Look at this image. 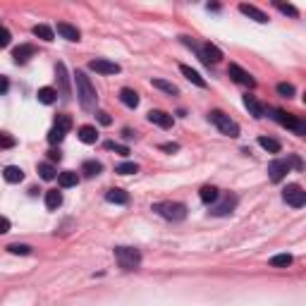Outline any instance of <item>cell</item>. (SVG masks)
<instances>
[{"mask_svg": "<svg viewBox=\"0 0 306 306\" xmlns=\"http://www.w3.org/2000/svg\"><path fill=\"white\" fill-rule=\"evenodd\" d=\"M74 82H77V96H79V103L84 110H93L96 108V101H98V93L93 89V84L89 82V77L84 72L74 74Z\"/></svg>", "mask_w": 306, "mask_h": 306, "instance_id": "1", "label": "cell"}, {"mask_svg": "<svg viewBox=\"0 0 306 306\" xmlns=\"http://www.w3.org/2000/svg\"><path fill=\"white\" fill-rule=\"evenodd\" d=\"M153 211L158 213L165 220H172V223H180L187 218V206L180 203V201H163V203H156Z\"/></svg>", "mask_w": 306, "mask_h": 306, "instance_id": "2", "label": "cell"}, {"mask_svg": "<svg viewBox=\"0 0 306 306\" xmlns=\"http://www.w3.org/2000/svg\"><path fill=\"white\" fill-rule=\"evenodd\" d=\"M208 120H211L223 134H227V137H232V139L239 137V125H237L234 120H230V115H225L223 110H211V112H208Z\"/></svg>", "mask_w": 306, "mask_h": 306, "instance_id": "3", "label": "cell"}, {"mask_svg": "<svg viewBox=\"0 0 306 306\" xmlns=\"http://www.w3.org/2000/svg\"><path fill=\"white\" fill-rule=\"evenodd\" d=\"M115 258H117V263H120L122 270H134L139 268V263H141L139 249H132V247H117L115 249Z\"/></svg>", "mask_w": 306, "mask_h": 306, "instance_id": "4", "label": "cell"}, {"mask_svg": "<svg viewBox=\"0 0 306 306\" xmlns=\"http://www.w3.org/2000/svg\"><path fill=\"white\" fill-rule=\"evenodd\" d=\"M282 198H285V203L292 206V208H302L306 203V192L299 184H287L285 192H282Z\"/></svg>", "mask_w": 306, "mask_h": 306, "instance_id": "5", "label": "cell"}, {"mask_svg": "<svg viewBox=\"0 0 306 306\" xmlns=\"http://www.w3.org/2000/svg\"><path fill=\"white\" fill-rule=\"evenodd\" d=\"M273 117L280 122L282 127H287V129H294L297 134H306V125L302 122V120H297V117H292V115H287L285 110H273Z\"/></svg>", "mask_w": 306, "mask_h": 306, "instance_id": "6", "label": "cell"}, {"mask_svg": "<svg viewBox=\"0 0 306 306\" xmlns=\"http://www.w3.org/2000/svg\"><path fill=\"white\" fill-rule=\"evenodd\" d=\"M194 48H196V46H194ZM196 53L206 65H218V62L223 60V51H220L218 46H213V43H203L201 48H196Z\"/></svg>", "mask_w": 306, "mask_h": 306, "instance_id": "7", "label": "cell"}, {"mask_svg": "<svg viewBox=\"0 0 306 306\" xmlns=\"http://www.w3.org/2000/svg\"><path fill=\"white\" fill-rule=\"evenodd\" d=\"M89 70H93L98 74H117L120 72V65L112 62V60H106V57H96V60L89 62Z\"/></svg>", "mask_w": 306, "mask_h": 306, "instance_id": "8", "label": "cell"}, {"mask_svg": "<svg viewBox=\"0 0 306 306\" xmlns=\"http://www.w3.org/2000/svg\"><path fill=\"white\" fill-rule=\"evenodd\" d=\"M237 206V196L234 194H225L220 203H211V213L213 216H230Z\"/></svg>", "mask_w": 306, "mask_h": 306, "instance_id": "9", "label": "cell"}, {"mask_svg": "<svg viewBox=\"0 0 306 306\" xmlns=\"http://www.w3.org/2000/svg\"><path fill=\"white\" fill-rule=\"evenodd\" d=\"M227 74L232 77L237 84H242V86H256V79H253L251 74L244 70V67H239V65H234V62L227 67Z\"/></svg>", "mask_w": 306, "mask_h": 306, "instance_id": "10", "label": "cell"}, {"mask_svg": "<svg viewBox=\"0 0 306 306\" xmlns=\"http://www.w3.org/2000/svg\"><path fill=\"white\" fill-rule=\"evenodd\" d=\"M289 172V161H282V158H278V161H270L268 163V177L273 182H280L285 175Z\"/></svg>", "mask_w": 306, "mask_h": 306, "instance_id": "11", "label": "cell"}, {"mask_svg": "<svg viewBox=\"0 0 306 306\" xmlns=\"http://www.w3.org/2000/svg\"><path fill=\"white\" fill-rule=\"evenodd\" d=\"M34 53H36V48H34L31 43H22V46H17V48L12 51V57H15L17 65H24V62H29V60L34 57Z\"/></svg>", "mask_w": 306, "mask_h": 306, "instance_id": "12", "label": "cell"}, {"mask_svg": "<svg viewBox=\"0 0 306 306\" xmlns=\"http://www.w3.org/2000/svg\"><path fill=\"white\" fill-rule=\"evenodd\" d=\"M148 122L163 127V129H170V127H172V115L165 112V110H151V112H148Z\"/></svg>", "mask_w": 306, "mask_h": 306, "instance_id": "13", "label": "cell"}, {"mask_svg": "<svg viewBox=\"0 0 306 306\" xmlns=\"http://www.w3.org/2000/svg\"><path fill=\"white\" fill-rule=\"evenodd\" d=\"M244 106H247V110L251 112L256 120H261V117L266 115V108H263V103H261V101H258L256 96H249V93H247V96H244Z\"/></svg>", "mask_w": 306, "mask_h": 306, "instance_id": "14", "label": "cell"}, {"mask_svg": "<svg viewBox=\"0 0 306 306\" xmlns=\"http://www.w3.org/2000/svg\"><path fill=\"white\" fill-rule=\"evenodd\" d=\"M239 12H242V15H247V17H251L253 22H258V24H266V22H268V15H266V12H261L258 7L247 5V2H242V5H239Z\"/></svg>", "mask_w": 306, "mask_h": 306, "instance_id": "15", "label": "cell"}, {"mask_svg": "<svg viewBox=\"0 0 306 306\" xmlns=\"http://www.w3.org/2000/svg\"><path fill=\"white\" fill-rule=\"evenodd\" d=\"M57 34L62 38H67V41H79L82 38V34H79V29L77 27H72V24H67V22H57Z\"/></svg>", "mask_w": 306, "mask_h": 306, "instance_id": "16", "label": "cell"}, {"mask_svg": "<svg viewBox=\"0 0 306 306\" xmlns=\"http://www.w3.org/2000/svg\"><path fill=\"white\" fill-rule=\"evenodd\" d=\"M180 72L184 74V77H187V79H189L192 84H196L198 89H206V79H203V77H201L196 70H192L189 65H180Z\"/></svg>", "mask_w": 306, "mask_h": 306, "instance_id": "17", "label": "cell"}, {"mask_svg": "<svg viewBox=\"0 0 306 306\" xmlns=\"http://www.w3.org/2000/svg\"><path fill=\"white\" fill-rule=\"evenodd\" d=\"M2 177L10 182V184H19V182L24 180V170L17 167V165H7V167L2 170Z\"/></svg>", "mask_w": 306, "mask_h": 306, "instance_id": "18", "label": "cell"}, {"mask_svg": "<svg viewBox=\"0 0 306 306\" xmlns=\"http://www.w3.org/2000/svg\"><path fill=\"white\" fill-rule=\"evenodd\" d=\"M55 74H57V82H60V91H62L65 96H70V77H67V67H65L62 62H57Z\"/></svg>", "mask_w": 306, "mask_h": 306, "instance_id": "19", "label": "cell"}, {"mask_svg": "<svg viewBox=\"0 0 306 306\" xmlns=\"http://www.w3.org/2000/svg\"><path fill=\"white\" fill-rule=\"evenodd\" d=\"M198 198L203 201V203H216L218 198H220V192H218L216 187H211V184H206V187H201V192H198Z\"/></svg>", "mask_w": 306, "mask_h": 306, "instance_id": "20", "label": "cell"}, {"mask_svg": "<svg viewBox=\"0 0 306 306\" xmlns=\"http://www.w3.org/2000/svg\"><path fill=\"white\" fill-rule=\"evenodd\" d=\"M79 139L84 141V144H96L98 141V132H96V127H91V125H84V127H79Z\"/></svg>", "mask_w": 306, "mask_h": 306, "instance_id": "21", "label": "cell"}, {"mask_svg": "<svg viewBox=\"0 0 306 306\" xmlns=\"http://www.w3.org/2000/svg\"><path fill=\"white\" fill-rule=\"evenodd\" d=\"M77 182H79V175H77V172H72V170H67V172H60V175H57V184H60L62 189L77 187Z\"/></svg>", "mask_w": 306, "mask_h": 306, "instance_id": "22", "label": "cell"}, {"mask_svg": "<svg viewBox=\"0 0 306 306\" xmlns=\"http://www.w3.org/2000/svg\"><path fill=\"white\" fill-rule=\"evenodd\" d=\"M60 206H62V194H60L57 189L46 192V208H48V211H57Z\"/></svg>", "mask_w": 306, "mask_h": 306, "instance_id": "23", "label": "cell"}, {"mask_svg": "<svg viewBox=\"0 0 306 306\" xmlns=\"http://www.w3.org/2000/svg\"><path fill=\"white\" fill-rule=\"evenodd\" d=\"M120 101L125 103L127 108H137L139 106V93L134 89H122L120 91Z\"/></svg>", "mask_w": 306, "mask_h": 306, "instance_id": "24", "label": "cell"}, {"mask_svg": "<svg viewBox=\"0 0 306 306\" xmlns=\"http://www.w3.org/2000/svg\"><path fill=\"white\" fill-rule=\"evenodd\" d=\"M36 98L43 106H51V103H55V98H57V91H55L53 86H43V89H38Z\"/></svg>", "mask_w": 306, "mask_h": 306, "instance_id": "25", "label": "cell"}, {"mask_svg": "<svg viewBox=\"0 0 306 306\" xmlns=\"http://www.w3.org/2000/svg\"><path fill=\"white\" fill-rule=\"evenodd\" d=\"M106 201L108 203H127L129 201V194L125 189H108L106 192Z\"/></svg>", "mask_w": 306, "mask_h": 306, "instance_id": "26", "label": "cell"}, {"mask_svg": "<svg viewBox=\"0 0 306 306\" xmlns=\"http://www.w3.org/2000/svg\"><path fill=\"white\" fill-rule=\"evenodd\" d=\"M258 146L268 153H280V148H282L278 139H270V137H258Z\"/></svg>", "mask_w": 306, "mask_h": 306, "instance_id": "27", "label": "cell"}, {"mask_svg": "<svg viewBox=\"0 0 306 306\" xmlns=\"http://www.w3.org/2000/svg\"><path fill=\"white\" fill-rule=\"evenodd\" d=\"M101 170H103V165L98 161H86L82 165V172L86 175V177H96V175H101Z\"/></svg>", "mask_w": 306, "mask_h": 306, "instance_id": "28", "label": "cell"}, {"mask_svg": "<svg viewBox=\"0 0 306 306\" xmlns=\"http://www.w3.org/2000/svg\"><path fill=\"white\" fill-rule=\"evenodd\" d=\"M34 36H38L41 41H53L55 34L48 24H36V27H34Z\"/></svg>", "mask_w": 306, "mask_h": 306, "instance_id": "29", "label": "cell"}, {"mask_svg": "<svg viewBox=\"0 0 306 306\" xmlns=\"http://www.w3.org/2000/svg\"><path fill=\"white\" fill-rule=\"evenodd\" d=\"M270 266L273 268H287V266H292V256L289 253H278V256L270 258Z\"/></svg>", "mask_w": 306, "mask_h": 306, "instance_id": "30", "label": "cell"}, {"mask_svg": "<svg viewBox=\"0 0 306 306\" xmlns=\"http://www.w3.org/2000/svg\"><path fill=\"white\" fill-rule=\"evenodd\" d=\"M38 175H41V180H55V167L51 163H41L38 165Z\"/></svg>", "mask_w": 306, "mask_h": 306, "instance_id": "31", "label": "cell"}, {"mask_svg": "<svg viewBox=\"0 0 306 306\" xmlns=\"http://www.w3.org/2000/svg\"><path fill=\"white\" fill-rule=\"evenodd\" d=\"M151 84H153V86H156V89L165 91V93H170V96H172V93H177V86H175V84H172V82H165V79H153V82H151Z\"/></svg>", "mask_w": 306, "mask_h": 306, "instance_id": "32", "label": "cell"}, {"mask_svg": "<svg viewBox=\"0 0 306 306\" xmlns=\"http://www.w3.org/2000/svg\"><path fill=\"white\" fill-rule=\"evenodd\" d=\"M53 127L62 129V132L67 134V132L72 129V117H70V115H57V117H55V125Z\"/></svg>", "mask_w": 306, "mask_h": 306, "instance_id": "33", "label": "cell"}, {"mask_svg": "<svg viewBox=\"0 0 306 306\" xmlns=\"http://www.w3.org/2000/svg\"><path fill=\"white\" fill-rule=\"evenodd\" d=\"M115 172L117 175H134V172H139V165L137 163H120L115 167Z\"/></svg>", "mask_w": 306, "mask_h": 306, "instance_id": "34", "label": "cell"}, {"mask_svg": "<svg viewBox=\"0 0 306 306\" xmlns=\"http://www.w3.org/2000/svg\"><path fill=\"white\" fill-rule=\"evenodd\" d=\"M275 7H278L282 15H289V17H299V10H297L294 5H289V2H275Z\"/></svg>", "mask_w": 306, "mask_h": 306, "instance_id": "35", "label": "cell"}, {"mask_svg": "<svg viewBox=\"0 0 306 306\" xmlns=\"http://www.w3.org/2000/svg\"><path fill=\"white\" fill-rule=\"evenodd\" d=\"M7 251L17 253V256H29V253H31V247H29V244H10Z\"/></svg>", "mask_w": 306, "mask_h": 306, "instance_id": "36", "label": "cell"}, {"mask_svg": "<svg viewBox=\"0 0 306 306\" xmlns=\"http://www.w3.org/2000/svg\"><path fill=\"white\" fill-rule=\"evenodd\" d=\"M48 141H51V144H62V141H65V132L53 127V129L48 132Z\"/></svg>", "mask_w": 306, "mask_h": 306, "instance_id": "37", "label": "cell"}, {"mask_svg": "<svg viewBox=\"0 0 306 306\" xmlns=\"http://www.w3.org/2000/svg\"><path fill=\"white\" fill-rule=\"evenodd\" d=\"M106 148L108 151H115V153H120V156H129V148L122 144H115V141H106Z\"/></svg>", "mask_w": 306, "mask_h": 306, "instance_id": "38", "label": "cell"}, {"mask_svg": "<svg viewBox=\"0 0 306 306\" xmlns=\"http://www.w3.org/2000/svg\"><path fill=\"white\" fill-rule=\"evenodd\" d=\"M15 146V137H10L7 132H0V151L2 148H12Z\"/></svg>", "mask_w": 306, "mask_h": 306, "instance_id": "39", "label": "cell"}, {"mask_svg": "<svg viewBox=\"0 0 306 306\" xmlns=\"http://www.w3.org/2000/svg\"><path fill=\"white\" fill-rule=\"evenodd\" d=\"M10 41H12V34H10L5 27H0V48H7Z\"/></svg>", "mask_w": 306, "mask_h": 306, "instance_id": "40", "label": "cell"}, {"mask_svg": "<svg viewBox=\"0 0 306 306\" xmlns=\"http://www.w3.org/2000/svg\"><path fill=\"white\" fill-rule=\"evenodd\" d=\"M278 93L285 96V98H292L294 96V86L292 84H278Z\"/></svg>", "mask_w": 306, "mask_h": 306, "instance_id": "41", "label": "cell"}, {"mask_svg": "<svg viewBox=\"0 0 306 306\" xmlns=\"http://www.w3.org/2000/svg\"><path fill=\"white\" fill-rule=\"evenodd\" d=\"M5 232H10V220L0 216V234H5Z\"/></svg>", "mask_w": 306, "mask_h": 306, "instance_id": "42", "label": "cell"}, {"mask_svg": "<svg viewBox=\"0 0 306 306\" xmlns=\"http://www.w3.org/2000/svg\"><path fill=\"white\" fill-rule=\"evenodd\" d=\"M98 122H101V125H110L112 120H110L108 112H103V110H101V112H98Z\"/></svg>", "mask_w": 306, "mask_h": 306, "instance_id": "43", "label": "cell"}, {"mask_svg": "<svg viewBox=\"0 0 306 306\" xmlns=\"http://www.w3.org/2000/svg\"><path fill=\"white\" fill-rule=\"evenodd\" d=\"M60 158H62V153H60V151H55V148H53V151H48V161H51V163L60 161Z\"/></svg>", "mask_w": 306, "mask_h": 306, "instance_id": "44", "label": "cell"}, {"mask_svg": "<svg viewBox=\"0 0 306 306\" xmlns=\"http://www.w3.org/2000/svg\"><path fill=\"white\" fill-rule=\"evenodd\" d=\"M10 89V82H7V77H0V93H7Z\"/></svg>", "mask_w": 306, "mask_h": 306, "instance_id": "45", "label": "cell"}, {"mask_svg": "<svg viewBox=\"0 0 306 306\" xmlns=\"http://www.w3.org/2000/svg\"><path fill=\"white\" fill-rule=\"evenodd\" d=\"M161 148H163V151H167V153H175V151H180V146H177V144H163Z\"/></svg>", "mask_w": 306, "mask_h": 306, "instance_id": "46", "label": "cell"}]
</instances>
